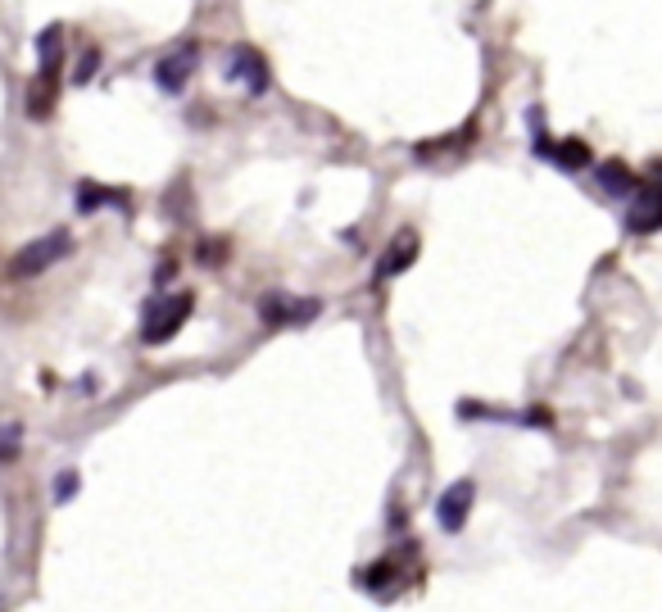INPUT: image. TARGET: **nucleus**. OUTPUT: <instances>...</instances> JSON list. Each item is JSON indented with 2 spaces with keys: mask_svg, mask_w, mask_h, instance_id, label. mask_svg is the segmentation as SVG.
<instances>
[{
  "mask_svg": "<svg viewBox=\"0 0 662 612\" xmlns=\"http://www.w3.org/2000/svg\"><path fill=\"white\" fill-rule=\"evenodd\" d=\"M191 309H196V295H191V291H173V295L150 299V304H146V318H142V341H146V345L173 341L177 331L186 327Z\"/></svg>",
  "mask_w": 662,
  "mask_h": 612,
  "instance_id": "nucleus-1",
  "label": "nucleus"
},
{
  "mask_svg": "<svg viewBox=\"0 0 662 612\" xmlns=\"http://www.w3.org/2000/svg\"><path fill=\"white\" fill-rule=\"evenodd\" d=\"M69 255H73V236H69L64 228H54V232L27 241V245L19 249V255L10 259V277H37V272L54 268V264L69 259Z\"/></svg>",
  "mask_w": 662,
  "mask_h": 612,
  "instance_id": "nucleus-2",
  "label": "nucleus"
},
{
  "mask_svg": "<svg viewBox=\"0 0 662 612\" xmlns=\"http://www.w3.org/2000/svg\"><path fill=\"white\" fill-rule=\"evenodd\" d=\"M223 77H228V82H241L245 96H263V91L272 87V69H268V60H263L255 46H232Z\"/></svg>",
  "mask_w": 662,
  "mask_h": 612,
  "instance_id": "nucleus-3",
  "label": "nucleus"
},
{
  "mask_svg": "<svg viewBox=\"0 0 662 612\" xmlns=\"http://www.w3.org/2000/svg\"><path fill=\"white\" fill-rule=\"evenodd\" d=\"M196 64H200V46H196V41L177 46L173 54H163V60L155 64V87L169 91V96H182L186 82H191V73H196Z\"/></svg>",
  "mask_w": 662,
  "mask_h": 612,
  "instance_id": "nucleus-4",
  "label": "nucleus"
},
{
  "mask_svg": "<svg viewBox=\"0 0 662 612\" xmlns=\"http://www.w3.org/2000/svg\"><path fill=\"white\" fill-rule=\"evenodd\" d=\"M322 314L318 299H295V295H263L259 299V318L268 327H299V322H314Z\"/></svg>",
  "mask_w": 662,
  "mask_h": 612,
  "instance_id": "nucleus-5",
  "label": "nucleus"
},
{
  "mask_svg": "<svg viewBox=\"0 0 662 612\" xmlns=\"http://www.w3.org/2000/svg\"><path fill=\"white\" fill-rule=\"evenodd\" d=\"M473 499H477V486H473V481H454L445 494H440V499H436V522H440V531L458 536L463 526H467V513H473Z\"/></svg>",
  "mask_w": 662,
  "mask_h": 612,
  "instance_id": "nucleus-6",
  "label": "nucleus"
},
{
  "mask_svg": "<svg viewBox=\"0 0 662 612\" xmlns=\"http://www.w3.org/2000/svg\"><path fill=\"white\" fill-rule=\"evenodd\" d=\"M658 222H662V200H658L653 182H636V191H630V209H626V228L649 236V232H658Z\"/></svg>",
  "mask_w": 662,
  "mask_h": 612,
  "instance_id": "nucleus-7",
  "label": "nucleus"
},
{
  "mask_svg": "<svg viewBox=\"0 0 662 612\" xmlns=\"http://www.w3.org/2000/svg\"><path fill=\"white\" fill-rule=\"evenodd\" d=\"M536 155L563 163V169H586V163H590V146L581 142V136H567V142H559V146L540 136V142H536Z\"/></svg>",
  "mask_w": 662,
  "mask_h": 612,
  "instance_id": "nucleus-8",
  "label": "nucleus"
},
{
  "mask_svg": "<svg viewBox=\"0 0 662 612\" xmlns=\"http://www.w3.org/2000/svg\"><path fill=\"white\" fill-rule=\"evenodd\" d=\"M413 259H418V236H413V232H400L395 241H391V249H385V259H381V277H400Z\"/></svg>",
  "mask_w": 662,
  "mask_h": 612,
  "instance_id": "nucleus-9",
  "label": "nucleus"
},
{
  "mask_svg": "<svg viewBox=\"0 0 662 612\" xmlns=\"http://www.w3.org/2000/svg\"><path fill=\"white\" fill-rule=\"evenodd\" d=\"M599 186L609 191V196H630V191H636V173H630L622 159H609V163H599Z\"/></svg>",
  "mask_w": 662,
  "mask_h": 612,
  "instance_id": "nucleus-10",
  "label": "nucleus"
},
{
  "mask_svg": "<svg viewBox=\"0 0 662 612\" xmlns=\"http://www.w3.org/2000/svg\"><path fill=\"white\" fill-rule=\"evenodd\" d=\"M50 109H54V69H41V77L33 82V91H27V114L46 119Z\"/></svg>",
  "mask_w": 662,
  "mask_h": 612,
  "instance_id": "nucleus-11",
  "label": "nucleus"
},
{
  "mask_svg": "<svg viewBox=\"0 0 662 612\" xmlns=\"http://www.w3.org/2000/svg\"><path fill=\"white\" fill-rule=\"evenodd\" d=\"M60 46H64V27L50 23L37 33V54H41V69H60Z\"/></svg>",
  "mask_w": 662,
  "mask_h": 612,
  "instance_id": "nucleus-12",
  "label": "nucleus"
},
{
  "mask_svg": "<svg viewBox=\"0 0 662 612\" xmlns=\"http://www.w3.org/2000/svg\"><path fill=\"white\" fill-rule=\"evenodd\" d=\"M119 200H123L119 191H100V186H91V182L77 186V209H82V213H91L96 205H119Z\"/></svg>",
  "mask_w": 662,
  "mask_h": 612,
  "instance_id": "nucleus-13",
  "label": "nucleus"
},
{
  "mask_svg": "<svg viewBox=\"0 0 662 612\" xmlns=\"http://www.w3.org/2000/svg\"><path fill=\"white\" fill-rule=\"evenodd\" d=\"M395 576H400L395 563H377V567H368V572H358V586H364V590H385Z\"/></svg>",
  "mask_w": 662,
  "mask_h": 612,
  "instance_id": "nucleus-14",
  "label": "nucleus"
},
{
  "mask_svg": "<svg viewBox=\"0 0 662 612\" xmlns=\"http://www.w3.org/2000/svg\"><path fill=\"white\" fill-rule=\"evenodd\" d=\"M23 450V427L10 423V427H0V463H14Z\"/></svg>",
  "mask_w": 662,
  "mask_h": 612,
  "instance_id": "nucleus-15",
  "label": "nucleus"
},
{
  "mask_svg": "<svg viewBox=\"0 0 662 612\" xmlns=\"http://www.w3.org/2000/svg\"><path fill=\"white\" fill-rule=\"evenodd\" d=\"M96 64H100V54H96V50H87V60H77V73H73L77 87H82V82H91V77H96Z\"/></svg>",
  "mask_w": 662,
  "mask_h": 612,
  "instance_id": "nucleus-16",
  "label": "nucleus"
},
{
  "mask_svg": "<svg viewBox=\"0 0 662 612\" xmlns=\"http://www.w3.org/2000/svg\"><path fill=\"white\" fill-rule=\"evenodd\" d=\"M73 490H77V477H73V472H64V477H60V490H54V494H60V504H64V499H73Z\"/></svg>",
  "mask_w": 662,
  "mask_h": 612,
  "instance_id": "nucleus-17",
  "label": "nucleus"
}]
</instances>
